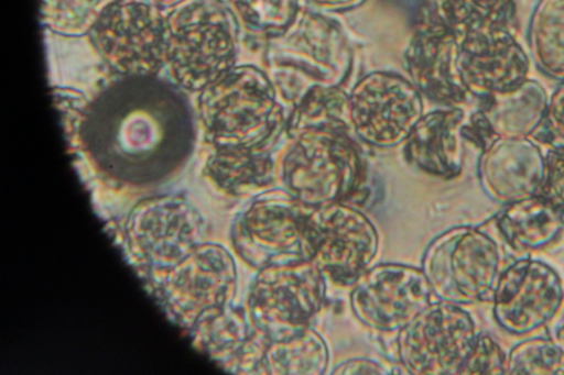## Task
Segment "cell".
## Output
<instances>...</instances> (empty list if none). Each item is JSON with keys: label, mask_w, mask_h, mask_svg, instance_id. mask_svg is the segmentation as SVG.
Returning <instances> with one entry per match:
<instances>
[{"label": "cell", "mask_w": 564, "mask_h": 375, "mask_svg": "<svg viewBox=\"0 0 564 375\" xmlns=\"http://www.w3.org/2000/svg\"><path fill=\"white\" fill-rule=\"evenodd\" d=\"M531 139L546 147H564V81L549 98L543 120Z\"/></svg>", "instance_id": "4dcf8cb0"}, {"label": "cell", "mask_w": 564, "mask_h": 375, "mask_svg": "<svg viewBox=\"0 0 564 375\" xmlns=\"http://www.w3.org/2000/svg\"><path fill=\"white\" fill-rule=\"evenodd\" d=\"M456 35L440 23H421L404 49L402 62L421 95L443 107H460L471 97L458 65Z\"/></svg>", "instance_id": "9a60e30c"}, {"label": "cell", "mask_w": 564, "mask_h": 375, "mask_svg": "<svg viewBox=\"0 0 564 375\" xmlns=\"http://www.w3.org/2000/svg\"><path fill=\"white\" fill-rule=\"evenodd\" d=\"M535 196L564 212V147L544 151L543 175Z\"/></svg>", "instance_id": "f546056e"}, {"label": "cell", "mask_w": 564, "mask_h": 375, "mask_svg": "<svg viewBox=\"0 0 564 375\" xmlns=\"http://www.w3.org/2000/svg\"><path fill=\"white\" fill-rule=\"evenodd\" d=\"M165 21V66L181 89L200 91L236 66L239 21L224 0H185Z\"/></svg>", "instance_id": "3957f363"}, {"label": "cell", "mask_w": 564, "mask_h": 375, "mask_svg": "<svg viewBox=\"0 0 564 375\" xmlns=\"http://www.w3.org/2000/svg\"><path fill=\"white\" fill-rule=\"evenodd\" d=\"M531 56L547 76L564 81V0H539L528 34Z\"/></svg>", "instance_id": "d4e9b609"}, {"label": "cell", "mask_w": 564, "mask_h": 375, "mask_svg": "<svg viewBox=\"0 0 564 375\" xmlns=\"http://www.w3.org/2000/svg\"><path fill=\"white\" fill-rule=\"evenodd\" d=\"M432 296L421 268L386 263L369 267L351 285L350 307L365 326L394 332L425 309Z\"/></svg>", "instance_id": "4fadbf2b"}, {"label": "cell", "mask_w": 564, "mask_h": 375, "mask_svg": "<svg viewBox=\"0 0 564 375\" xmlns=\"http://www.w3.org/2000/svg\"><path fill=\"white\" fill-rule=\"evenodd\" d=\"M161 10H170L185 0H145Z\"/></svg>", "instance_id": "d590c367"}, {"label": "cell", "mask_w": 564, "mask_h": 375, "mask_svg": "<svg viewBox=\"0 0 564 375\" xmlns=\"http://www.w3.org/2000/svg\"><path fill=\"white\" fill-rule=\"evenodd\" d=\"M501 260V249L488 230L462 225L429 244L421 269L438 300L464 306L491 300Z\"/></svg>", "instance_id": "8992f818"}, {"label": "cell", "mask_w": 564, "mask_h": 375, "mask_svg": "<svg viewBox=\"0 0 564 375\" xmlns=\"http://www.w3.org/2000/svg\"><path fill=\"white\" fill-rule=\"evenodd\" d=\"M311 210L281 187L256 195L234 229L237 252L259 269L312 260L306 234Z\"/></svg>", "instance_id": "ba28073f"}, {"label": "cell", "mask_w": 564, "mask_h": 375, "mask_svg": "<svg viewBox=\"0 0 564 375\" xmlns=\"http://www.w3.org/2000/svg\"><path fill=\"white\" fill-rule=\"evenodd\" d=\"M500 238L519 252L552 244L564 230V212L538 196L509 205L492 220Z\"/></svg>", "instance_id": "ffe728a7"}, {"label": "cell", "mask_w": 564, "mask_h": 375, "mask_svg": "<svg viewBox=\"0 0 564 375\" xmlns=\"http://www.w3.org/2000/svg\"><path fill=\"white\" fill-rule=\"evenodd\" d=\"M547 335L564 349V293L552 318L545 324Z\"/></svg>", "instance_id": "836d02e7"}, {"label": "cell", "mask_w": 564, "mask_h": 375, "mask_svg": "<svg viewBox=\"0 0 564 375\" xmlns=\"http://www.w3.org/2000/svg\"><path fill=\"white\" fill-rule=\"evenodd\" d=\"M198 112L216 148L270 152L285 133L283 102L265 70L253 65H236L200 90Z\"/></svg>", "instance_id": "7a4b0ae2"}, {"label": "cell", "mask_w": 564, "mask_h": 375, "mask_svg": "<svg viewBox=\"0 0 564 375\" xmlns=\"http://www.w3.org/2000/svg\"><path fill=\"white\" fill-rule=\"evenodd\" d=\"M466 117L460 107H443L424 113L403 142L405 161L437 178L458 176L464 164Z\"/></svg>", "instance_id": "ac0fdd59"}, {"label": "cell", "mask_w": 564, "mask_h": 375, "mask_svg": "<svg viewBox=\"0 0 564 375\" xmlns=\"http://www.w3.org/2000/svg\"><path fill=\"white\" fill-rule=\"evenodd\" d=\"M163 11L145 0H121L93 27L90 42L121 77L158 76L166 58Z\"/></svg>", "instance_id": "9c48e42d"}, {"label": "cell", "mask_w": 564, "mask_h": 375, "mask_svg": "<svg viewBox=\"0 0 564 375\" xmlns=\"http://www.w3.org/2000/svg\"><path fill=\"white\" fill-rule=\"evenodd\" d=\"M278 183L315 209L346 202L366 177V163L351 133L308 130L292 137L276 162Z\"/></svg>", "instance_id": "5b68a950"}, {"label": "cell", "mask_w": 564, "mask_h": 375, "mask_svg": "<svg viewBox=\"0 0 564 375\" xmlns=\"http://www.w3.org/2000/svg\"><path fill=\"white\" fill-rule=\"evenodd\" d=\"M313 4L330 11H343L351 9L364 0H310Z\"/></svg>", "instance_id": "e575fe53"}, {"label": "cell", "mask_w": 564, "mask_h": 375, "mask_svg": "<svg viewBox=\"0 0 564 375\" xmlns=\"http://www.w3.org/2000/svg\"><path fill=\"white\" fill-rule=\"evenodd\" d=\"M107 177L131 186L165 180L194 144L191 106L178 86L158 76L121 77L87 101L68 132Z\"/></svg>", "instance_id": "6da1fadb"}, {"label": "cell", "mask_w": 564, "mask_h": 375, "mask_svg": "<svg viewBox=\"0 0 564 375\" xmlns=\"http://www.w3.org/2000/svg\"><path fill=\"white\" fill-rule=\"evenodd\" d=\"M308 130H337L352 133L348 92L341 86H317L308 90L288 114L289 139Z\"/></svg>", "instance_id": "cb8c5ba5"}, {"label": "cell", "mask_w": 564, "mask_h": 375, "mask_svg": "<svg viewBox=\"0 0 564 375\" xmlns=\"http://www.w3.org/2000/svg\"><path fill=\"white\" fill-rule=\"evenodd\" d=\"M507 354L489 334L478 333L470 352L458 374L501 375L506 374Z\"/></svg>", "instance_id": "f1b7e54d"}, {"label": "cell", "mask_w": 564, "mask_h": 375, "mask_svg": "<svg viewBox=\"0 0 564 375\" xmlns=\"http://www.w3.org/2000/svg\"><path fill=\"white\" fill-rule=\"evenodd\" d=\"M208 177L234 196L260 194L278 181L271 152L218 147L207 162Z\"/></svg>", "instance_id": "7402d4cb"}, {"label": "cell", "mask_w": 564, "mask_h": 375, "mask_svg": "<svg viewBox=\"0 0 564 375\" xmlns=\"http://www.w3.org/2000/svg\"><path fill=\"white\" fill-rule=\"evenodd\" d=\"M547 101L543 86L528 78L513 89L481 99L479 108L499 139L531 137L543 120Z\"/></svg>", "instance_id": "44dd1931"}, {"label": "cell", "mask_w": 564, "mask_h": 375, "mask_svg": "<svg viewBox=\"0 0 564 375\" xmlns=\"http://www.w3.org/2000/svg\"><path fill=\"white\" fill-rule=\"evenodd\" d=\"M422 97L409 78L397 73L365 75L348 92L352 133L377 147L403 143L424 114Z\"/></svg>", "instance_id": "7c38bea8"}, {"label": "cell", "mask_w": 564, "mask_h": 375, "mask_svg": "<svg viewBox=\"0 0 564 375\" xmlns=\"http://www.w3.org/2000/svg\"><path fill=\"white\" fill-rule=\"evenodd\" d=\"M264 63L281 101L294 106L314 87L341 86L354 55L337 22L306 12L295 27L268 41Z\"/></svg>", "instance_id": "277c9868"}, {"label": "cell", "mask_w": 564, "mask_h": 375, "mask_svg": "<svg viewBox=\"0 0 564 375\" xmlns=\"http://www.w3.org/2000/svg\"><path fill=\"white\" fill-rule=\"evenodd\" d=\"M564 288L557 272L540 260L523 257L501 271L491 301L497 323L527 334L545 327L557 309Z\"/></svg>", "instance_id": "5bb4252c"}, {"label": "cell", "mask_w": 564, "mask_h": 375, "mask_svg": "<svg viewBox=\"0 0 564 375\" xmlns=\"http://www.w3.org/2000/svg\"><path fill=\"white\" fill-rule=\"evenodd\" d=\"M325 282L313 260L261 268L248 299L251 321L269 341L303 331L323 308Z\"/></svg>", "instance_id": "52a82bcc"}, {"label": "cell", "mask_w": 564, "mask_h": 375, "mask_svg": "<svg viewBox=\"0 0 564 375\" xmlns=\"http://www.w3.org/2000/svg\"><path fill=\"white\" fill-rule=\"evenodd\" d=\"M506 374L564 375V349L549 335L525 339L507 354Z\"/></svg>", "instance_id": "83f0119b"}, {"label": "cell", "mask_w": 564, "mask_h": 375, "mask_svg": "<svg viewBox=\"0 0 564 375\" xmlns=\"http://www.w3.org/2000/svg\"><path fill=\"white\" fill-rule=\"evenodd\" d=\"M544 152L531 137H500L481 152L478 178L494 201L509 205L536 194Z\"/></svg>", "instance_id": "e0dca14e"}, {"label": "cell", "mask_w": 564, "mask_h": 375, "mask_svg": "<svg viewBox=\"0 0 564 375\" xmlns=\"http://www.w3.org/2000/svg\"><path fill=\"white\" fill-rule=\"evenodd\" d=\"M328 363L327 344L308 327L290 338L270 341L260 374L321 375L326 372Z\"/></svg>", "instance_id": "603a6c76"}, {"label": "cell", "mask_w": 564, "mask_h": 375, "mask_svg": "<svg viewBox=\"0 0 564 375\" xmlns=\"http://www.w3.org/2000/svg\"><path fill=\"white\" fill-rule=\"evenodd\" d=\"M245 29L268 41L285 34L295 23L299 0H230Z\"/></svg>", "instance_id": "4316f807"}, {"label": "cell", "mask_w": 564, "mask_h": 375, "mask_svg": "<svg viewBox=\"0 0 564 375\" xmlns=\"http://www.w3.org/2000/svg\"><path fill=\"white\" fill-rule=\"evenodd\" d=\"M423 21L440 23L459 40L497 31L514 32V0H423Z\"/></svg>", "instance_id": "d6986e66"}, {"label": "cell", "mask_w": 564, "mask_h": 375, "mask_svg": "<svg viewBox=\"0 0 564 375\" xmlns=\"http://www.w3.org/2000/svg\"><path fill=\"white\" fill-rule=\"evenodd\" d=\"M42 25L66 37L90 33L108 9L121 0H40Z\"/></svg>", "instance_id": "484cf974"}, {"label": "cell", "mask_w": 564, "mask_h": 375, "mask_svg": "<svg viewBox=\"0 0 564 375\" xmlns=\"http://www.w3.org/2000/svg\"><path fill=\"white\" fill-rule=\"evenodd\" d=\"M458 43V65L471 97L481 100L513 89L529 78V56L514 32L471 35Z\"/></svg>", "instance_id": "2e32d148"}, {"label": "cell", "mask_w": 564, "mask_h": 375, "mask_svg": "<svg viewBox=\"0 0 564 375\" xmlns=\"http://www.w3.org/2000/svg\"><path fill=\"white\" fill-rule=\"evenodd\" d=\"M463 137L481 152L499 139L480 108L466 117Z\"/></svg>", "instance_id": "1f68e13d"}, {"label": "cell", "mask_w": 564, "mask_h": 375, "mask_svg": "<svg viewBox=\"0 0 564 375\" xmlns=\"http://www.w3.org/2000/svg\"><path fill=\"white\" fill-rule=\"evenodd\" d=\"M390 372L378 362L366 359H355L343 362L334 368L332 374H389Z\"/></svg>", "instance_id": "d6a6232c"}, {"label": "cell", "mask_w": 564, "mask_h": 375, "mask_svg": "<svg viewBox=\"0 0 564 375\" xmlns=\"http://www.w3.org/2000/svg\"><path fill=\"white\" fill-rule=\"evenodd\" d=\"M312 260L325 279L351 286L371 267L379 236L370 219L346 202L312 209L306 220Z\"/></svg>", "instance_id": "8fae6325"}, {"label": "cell", "mask_w": 564, "mask_h": 375, "mask_svg": "<svg viewBox=\"0 0 564 375\" xmlns=\"http://www.w3.org/2000/svg\"><path fill=\"white\" fill-rule=\"evenodd\" d=\"M477 335L475 321L463 306L432 301L398 331V356L408 374H458Z\"/></svg>", "instance_id": "30bf717a"}]
</instances>
